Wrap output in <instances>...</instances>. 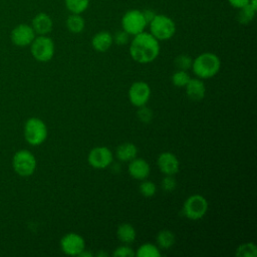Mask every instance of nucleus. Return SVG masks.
Instances as JSON below:
<instances>
[{
    "label": "nucleus",
    "instance_id": "obj_6",
    "mask_svg": "<svg viewBox=\"0 0 257 257\" xmlns=\"http://www.w3.org/2000/svg\"><path fill=\"white\" fill-rule=\"evenodd\" d=\"M209 208V204L207 199L200 195L194 194L186 199L183 204V214L189 220L197 221L202 219Z\"/></svg>",
    "mask_w": 257,
    "mask_h": 257
},
{
    "label": "nucleus",
    "instance_id": "obj_12",
    "mask_svg": "<svg viewBox=\"0 0 257 257\" xmlns=\"http://www.w3.org/2000/svg\"><path fill=\"white\" fill-rule=\"evenodd\" d=\"M36 33L32 26L28 24H19L11 31V41L19 47H25L32 43Z\"/></svg>",
    "mask_w": 257,
    "mask_h": 257
},
{
    "label": "nucleus",
    "instance_id": "obj_27",
    "mask_svg": "<svg viewBox=\"0 0 257 257\" xmlns=\"http://www.w3.org/2000/svg\"><path fill=\"white\" fill-rule=\"evenodd\" d=\"M139 190H140V193L142 194V196L150 198V197L155 196V194L157 192V186L154 182L148 181L146 179V180H143L142 183L140 184Z\"/></svg>",
    "mask_w": 257,
    "mask_h": 257
},
{
    "label": "nucleus",
    "instance_id": "obj_3",
    "mask_svg": "<svg viewBox=\"0 0 257 257\" xmlns=\"http://www.w3.org/2000/svg\"><path fill=\"white\" fill-rule=\"evenodd\" d=\"M148 25L150 33L159 41L171 39L177 29L174 20L164 14H156Z\"/></svg>",
    "mask_w": 257,
    "mask_h": 257
},
{
    "label": "nucleus",
    "instance_id": "obj_26",
    "mask_svg": "<svg viewBox=\"0 0 257 257\" xmlns=\"http://www.w3.org/2000/svg\"><path fill=\"white\" fill-rule=\"evenodd\" d=\"M191 79V76L187 72V70H177L172 75V82L177 87H185L186 84Z\"/></svg>",
    "mask_w": 257,
    "mask_h": 257
},
{
    "label": "nucleus",
    "instance_id": "obj_21",
    "mask_svg": "<svg viewBox=\"0 0 257 257\" xmlns=\"http://www.w3.org/2000/svg\"><path fill=\"white\" fill-rule=\"evenodd\" d=\"M156 240H157V244H158V247L161 249H169L171 248L175 242H176V237H175V234L170 231V230H162L160 231L158 234H157V237H156Z\"/></svg>",
    "mask_w": 257,
    "mask_h": 257
},
{
    "label": "nucleus",
    "instance_id": "obj_10",
    "mask_svg": "<svg viewBox=\"0 0 257 257\" xmlns=\"http://www.w3.org/2000/svg\"><path fill=\"white\" fill-rule=\"evenodd\" d=\"M60 249L66 255L78 256L85 249V241L81 235L69 232L60 239Z\"/></svg>",
    "mask_w": 257,
    "mask_h": 257
},
{
    "label": "nucleus",
    "instance_id": "obj_29",
    "mask_svg": "<svg viewBox=\"0 0 257 257\" xmlns=\"http://www.w3.org/2000/svg\"><path fill=\"white\" fill-rule=\"evenodd\" d=\"M161 186L165 192L170 193L176 189L177 181L173 175H165V177L163 178V180L161 182Z\"/></svg>",
    "mask_w": 257,
    "mask_h": 257
},
{
    "label": "nucleus",
    "instance_id": "obj_25",
    "mask_svg": "<svg viewBox=\"0 0 257 257\" xmlns=\"http://www.w3.org/2000/svg\"><path fill=\"white\" fill-rule=\"evenodd\" d=\"M235 254L238 257H256L257 247L254 243L251 242L243 243L238 246Z\"/></svg>",
    "mask_w": 257,
    "mask_h": 257
},
{
    "label": "nucleus",
    "instance_id": "obj_7",
    "mask_svg": "<svg viewBox=\"0 0 257 257\" xmlns=\"http://www.w3.org/2000/svg\"><path fill=\"white\" fill-rule=\"evenodd\" d=\"M30 51L34 59L39 62H47L52 59L55 46L53 40L46 35H39L30 44Z\"/></svg>",
    "mask_w": 257,
    "mask_h": 257
},
{
    "label": "nucleus",
    "instance_id": "obj_1",
    "mask_svg": "<svg viewBox=\"0 0 257 257\" xmlns=\"http://www.w3.org/2000/svg\"><path fill=\"white\" fill-rule=\"evenodd\" d=\"M160 41L150 32L143 31L134 36L130 43L132 58L141 64L154 61L160 54Z\"/></svg>",
    "mask_w": 257,
    "mask_h": 257
},
{
    "label": "nucleus",
    "instance_id": "obj_5",
    "mask_svg": "<svg viewBox=\"0 0 257 257\" xmlns=\"http://www.w3.org/2000/svg\"><path fill=\"white\" fill-rule=\"evenodd\" d=\"M36 158L28 150H19L12 158L13 170L20 177L27 178L32 176L36 170Z\"/></svg>",
    "mask_w": 257,
    "mask_h": 257
},
{
    "label": "nucleus",
    "instance_id": "obj_14",
    "mask_svg": "<svg viewBox=\"0 0 257 257\" xmlns=\"http://www.w3.org/2000/svg\"><path fill=\"white\" fill-rule=\"evenodd\" d=\"M128 174L135 180H146L151 173V167L149 163L142 158H135L128 162Z\"/></svg>",
    "mask_w": 257,
    "mask_h": 257
},
{
    "label": "nucleus",
    "instance_id": "obj_23",
    "mask_svg": "<svg viewBox=\"0 0 257 257\" xmlns=\"http://www.w3.org/2000/svg\"><path fill=\"white\" fill-rule=\"evenodd\" d=\"M89 1L90 0H64V4L70 13L81 14L88 8Z\"/></svg>",
    "mask_w": 257,
    "mask_h": 257
},
{
    "label": "nucleus",
    "instance_id": "obj_30",
    "mask_svg": "<svg viewBox=\"0 0 257 257\" xmlns=\"http://www.w3.org/2000/svg\"><path fill=\"white\" fill-rule=\"evenodd\" d=\"M114 257H133L136 256V252L134 249L128 246V244H123L121 246H118L112 253Z\"/></svg>",
    "mask_w": 257,
    "mask_h": 257
},
{
    "label": "nucleus",
    "instance_id": "obj_8",
    "mask_svg": "<svg viewBox=\"0 0 257 257\" xmlns=\"http://www.w3.org/2000/svg\"><path fill=\"white\" fill-rule=\"evenodd\" d=\"M148 23L144 17L143 11L131 9L126 11L121 18V27L130 36H135L145 31Z\"/></svg>",
    "mask_w": 257,
    "mask_h": 257
},
{
    "label": "nucleus",
    "instance_id": "obj_9",
    "mask_svg": "<svg viewBox=\"0 0 257 257\" xmlns=\"http://www.w3.org/2000/svg\"><path fill=\"white\" fill-rule=\"evenodd\" d=\"M113 155L112 152L106 147H95L90 150L87 156L88 164L97 170H102L109 167L112 164Z\"/></svg>",
    "mask_w": 257,
    "mask_h": 257
},
{
    "label": "nucleus",
    "instance_id": "obj_18",
    "mask_svg": "<svg viewBox=\"0 0 257 257\" xmlns=\"http://www.w3.org/2000/svg\"><path fill=\"white\" fill-rule=\"evenodd\" d=\"M115 155L120 162H130L138 155V148L133 143H123L116 148Z\"/></svg>",
    "mask_w": 257,
    "mask_h": 257
},
{
    "label": "nucleus",
    "instance_id": "obj_2",
    "mask_svg": "<svg viewBox=\"0 0 257 257\" xmlns=\"http://www.w3.org/2000/svg\"><path fill=\"white\" fill-rule=\"evenodd\" d=\"M221 67L219 56L213 52H204L199 54L192 63L193 72L201 79H207L215 76Z\"/></svg>",
    "mask_w": 257,
    "mask_h": 257
},
{
    "label": "nucleus",
    "instance_id": "obj_20",
    "mask_svg": "<svg viewBox=\"0 0 257 257\" xmlns=\"http://www.w3.org/2000/svg\"><path fill=\"white\" fill-rule=\"evenodd\" d=\"M85 22L81 14L71 13L66 19V27L71 33H80L83 31Z\"/></svg>",
    "mask_w": 257,
    "mask_h": 257
},
{
    "label": "nucleus",
    "instance_id": "obj_11",
    "mask_svg": "<svg viewBox=\"0 0 257 257\" xmlns=\"http://www.w3.org/2000/svg\"><path fill=\"white\" fill-rule=\"evenodd\" d=\"M151 97V87L145 81H136L128 88V99L134 106L146 105Z\"/></svg>",
    "mask_w": 257,
    "mask_h": 257
},
{
    "label": "nucleus",
    "instance_id": "obj_28",
    "mask_svg": "<svg viewBox=\"0 0 257 257\" xmlns=\"http://www.w3.org/2000/svg\"><path fill=\"white\" fill-rule=\"evenodd\" d=\"M174 63L176 65V67H178L179 69L188 70L189 68L192 67L193 59L188 54H180L175 58Z\"/></svg>",
    "mask_w": 257,
    "mask_h": 257
},
{
    "label": "nucleus",
    "instance_id": "obj_17",
    "mask_svg": "<svg viewBox=\"0 0 257 257\" xmlns=\"http://www.w3.org/2000/svg\"><path fill=\"white\" fill-rule=\"evenodd\" d=\"M113 43L112 35L108 31H99L95 33L91 39L92 48L98 52L107 51Z\"/></svg>",
    "mask_w": 257,
    "mask_h": 257
},
{
    "label": "nucleus",
    "instance_id": "obj_19",
    "mask_svg": "<svg viewBox=\"0 0 257 257\" xmlns=\"http://www.w3.org/2000/svg\"><path fill=\"white\" fill-rule=\"evenodd\" d=\"M116 237L122 244H131L137 238V231L130 223H121L116 229Z\"/></svg>",
    "mask_w": 257,
    "mask_h": 257
},
{
    "label": "nucleus",
    "instance_id": "obj_15",
    "mask_svg": "<svg viewBox=\"0 0 257 257\" xmlns=\"http://www.w3.org/2000/svg\"><path fill=\"white\" fill-rule=\"evenodd\" d=\"M31 26L36 34L47 35L52 30L53 22L48 14L40 12L33 18Z\"/></svg>",
    "mask_w": 257,
    "mask_h": 257
},
{
    "label": "nucleus",
    "instance_id": "obj_34",
    "mask_svg": "<svg viewBox=\"0 0 257 257\" xmlns=\"http://www.w3.org/2000/svg\"><path fill=\"white\" fill-rule=\"evenodd\" d=\"M142 11H143V14H144V17H145L147 23L149 24L150 21H151V20L155 17V15H156L155 11L152 10V9H145V10H142Z\"/></svg>",
    "mask_w": 257,
    "mask_h": 257
},
{
    "label": "nucleus",
    "instance_id": "obj_13",
    "mask_svg": "<svg viewBox=\"0 0 257 257\" xmlns=\"http://www.w3.org/2000/svg\"><path fill=\"white\" fill-rule=\"evenodd\" d=\"M159 170L164 175H176L180 170V162L178 158L171 152H163L157 159Z\"/></svg>",
    "mask_w": 257,
    "mask_h": 257
},
{
    "label": "nucleus",
    "instance_id": "obj_22",
    "mask_svg": "<svg viewBox=\"0 0 257 257\" xmlns=\"http://www.w3.org/2000/svg\"><path fill=\"white\" fill-rule=\"evenodd\" d=\"M136 255L139 257H160L162 254L157 245L152 243H144L138 248Z\"/></svg>",
    "mask_w": 257,
    "mask_h": 257
},
{
    "label": "nucleus",
    "instance_id": "obj_16",
    "mask_svg": "<svg viewBox=\"0 0 257 257\" xmlns=\"http://www.w3.org/2000/svg\"><path fill=\"white\" fill-rule=\"evenodd\" d=\"M185 88L188 97L192 100H201L206 95V86L201 78H191Z\"/></svg>",
    "mask_w": 257,
    "mask_h": 257
},
{
    "label": "nucleus",
    "instance_id": "obj_33",
    "mask_svg": "<svg viewBox=\"0 0 257 257\" xmlns=\"http://www.w3.org/2000/svg\"><path fill=\"white\" fill-rule=\"evenodd\" d=\"M228 2L232 7L237 9H240L249 4V0H228Z\"/></svg>",
    "mask_w": 257,
    "mask_h": 257
},
{
    "label": "nucleus",
    "instance_id": "obj_32",
    "mask_svg": "<svg viewBox=\"0 0 257 257\" xmlns=\"http://www.w3.org/2000/svg\"><path fill=\"white\" fill-rule=\"evenodd\" d=\"M130 35L124 30H118L112 35V40L117 45H125L128 42Z\"/></svg>",
    "mask_w": 257,
    "mask_h": 257
},
{
    "label": "nucleus",
    "instance_id": "obj_35",
    "mask_svg": "<svg viewBox=\"0 0 257 257\" xmlns=\"http://www.w3.org/2000/svg\"><path fill=\"white\" fill-rule=\"evenodd\" d=\"M78 256H79V257H92L93 254H92L90 251H87L86 249H83V250L79 253Z\"/></svg>",
    "mask_w": 257,
    "mask_h": 257
},
{
    "label": "nucleus",
    "instance_id": "obj_31",
    "mask_svg": "<svg viewBox=\"0 0 257 257\" xmlns=\"http://www.w3.org/2000/svg\"><path fill=\"white\" fill-rule=\"evenodd\" d=\"M138 117L143 122H150L153 118V111L146 105L140 106L138 111Z\"/></svg>",
    "mask_w": 257,
    "mask_h": 257
},
{
    "label": "nucleus",
    "instance_id": "obj_36",
    "mask_svg": "<svg viewBox=\"0 0 257 257\" xmlns=\"http://www.w3.org/2000/svg\"><path fill=\"white\" fill-rule=\"evenodd\" d=\"M97 255H98V256H107V254H106V253H103V252H100V253H98Z\"/></svg>",
    "mask_w": 257,
    "mask_h": 257
},
{
    "label": "nucleus",
    "instance_id": "obj_4",
    "mask_svg": "<svg viewBox=\"0 0 257 257\" xmlns=\"http://www.w3.org/2000/svg\"><path fill=\"white\" fill-rule=\"evenodd\" d=\"M24 139L31 146H40L48 136V130L45 122L39 117H30L24 124Z\"/></svg>",
    "mask_w": 257,
    "mask_h": 257
},
{
    "label": "nucleus",
    "instance_id": "obj_24",
    "mask_svg": "<svg viewBox=\"0 0 257 257\" xmlns=\"http://www.w3.org/2000/svg\"><path fill=\"white\" fill-rule=\"evenodd\" d=\"M256 10L254 7H252L250 4H247L246 6L239 9V12L237 14V20L241 24H248L250 23L255 16Z\"/></svg>",
    "mask_w": 257,
    "mask_h": 257
}]
</instances>
